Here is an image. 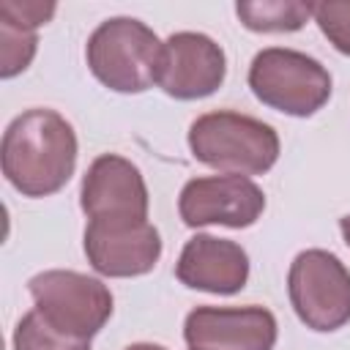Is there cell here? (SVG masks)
Returning a JSON list of instances; mask_svg holds the SVG:
<instances>
[{"label": "cell", "mask_w": 350, "mask_h": 350, "mask_svg": "<svg viewBox=\"0 0 350 350\" xmlns=\"http://www.w3.org/2000/svg\"><path fill=\"white\" fill-rule=\"evenodd\" d=\"M77 134L55 109H27L3 134V175L22 197H49L60 191L77 167Z\"/></svg>", "instance_id": "obj_1"}, {"label": "cell", "mask_w": 350, "mask_h": 350, "mask_svg": "<svg viewBox=\"0 0 350 350\" xmlns=\"http://www.w3.org/2000/svg\"><path fill=\"white\" fill-rule=\"evenodd\" d=\"M85 57L104 88L115 93H145L159 85L164 41L134 16H112L90 33Z\"/></svg>", "instance_id": "obj_2"}, {"label": "cell", "mask_w": 350, "mask_h": 350, "mask_svg": "<svg viewBox=\"0 0 350 350\" xmlns=\"http://www.w3.org/2000/svg\"><path fill=\"white\" fill-rule=\"evenodd\" d=\"M191 156L224 175H262L279 159V134L249 115L219 109L200 115L189 129Z\"/></svg>", "instance_id": "obj_3"}, {"label": "cell", "mask_w": 350, "mask_h": 350, "mask_svg": "<svg viewBox=\"0 0 350 350\" xmlns=\"http://www.w3.org/2000/svg\"><path fill=\"white\" fill-rule=\"evenodd\" d=\"M249 88L265 107L293 118H309L328 104L331 74L320 60L298 49L268 46L249 66Z\"/></svg>", "instance_id": "obj_4"}, {"label": "cell", "mask_w": 350, "mask_h": 350, "mask_svg": "<svg viewBox=\"0 0 350 350\" xmlns=\"http://www.w3.org/2000/svg\"><path fill=\"white\" fill-rule=\"evenodd\" d=\"M33 309L63 334L93 339L112 317L109 287L79 271H41L27 282Z\"/></svg>", "instance_id": "obj_5"}, {"label": "cell", "mask_w": 350, "mask_h": 350, "mask_svg": "<svg viewBox=\"0 0 350 350\" xmlns=\"http://www.w3.org/2000/svg\"><path fill=\"white\" fill-rule=\"evenodd\" d=\"M287 293L298 320L312 331H336L350 323V271L325 249L295 254L287 273Z\"/></svg>", "instance_id": "obj_6"}, {"label": "cell", "mask_w": 350, "mask_h": 350, "mask_svg": "<svg viewBox=\"0 0 350 350\" xmlns=\"http://www.w3.org/2000/svg\"><path fill=\"white\" fill-rule=\"evenodd\" d=\"M85 254L101 276H142L153 271L161 257V235L148 219H90L85 227Z\"/></svg>", "instance_id": "obj_7"}, {"label": "cell", "mask_w": 350, "mask_h": 350, "mask_svg": "<svg viewBox=\"0 0 350 350\" xmlns=\"http://www.w3.org/2000/svg\"><path fill=\"white\" fill-rule=\"evenodd\" d=\"M265 211L262 189L243 175L191 178L178 197V213L189 227H252Z\"/></svg>", "instance_id": "obj_8"}, {"label": "cell", "mask_w": 350, "mask_h": 350, "mask_svg": "<svg viewBox=\"0 0 350 350\" xmlns=\"http://www.w3.org/2000/svg\"><path fill=\"white\" fill-rule=\"evenodd\" d=\"M183 339L189 350H273L276 317L262 306H197Z\"/></svg>", "instance_id": "obj_9"}, {"label": "cell", "mask_w": 350, "mask_h": 350, "mask_svg": "<svg viewBox=\"0 0 350 350\" xmlns=\"http://www.w3.org/2000/svg\"><path fill=\"white\" fill-rule=\"evenodd\" d=\"M227 77L224 49L205 33H172L164 41L159 88L180 101H194L216 93Z\"/></svg>", "instance_id": "obj_10"}, {"label": "cell", "mask_w": 350, "mask_h": 350, "mask_svg": "<svg viewBox=\"0 0 350 350\" xmlns=\"http://www.w3.org/2000/svg\"><path fill=\"white\" fill-rule=\"evenodd\" d=\"M79 205L88 219H115L134 216L148 219V186L137 164L123 156L104 153L98 156L79 189Z\"/></svg>", "instance_id": "obj_11"}, {"label": "cell", "mask_w": 350, "mask_h": 350, "mask_svg": "<svg viewBox=\"0 0 350 350\" xmlns=\"http://www.w3.org/2000/svg\"><path fill=\"white\" fill-rule=\"evenodd\" d=\"M175 276L191 290L232 295L241 293L249 282V254L235 241L194 235L191 241H186L175 262Z\"/></svg>", "instance_id": "obj_12"}, {"label": "cell", "mask_w": 350, "mask_h": 350, "mask_svg": "<svg viewBox=\"0 0 350 350\" xmlns=\"http://www.w3.org/2000/svg\"><path fill=\"white\" fill-rule=\"evenodd\" d=\"M243 27L254 33H295L312 16V3L301 0H243L235 5Z\"/></svg>", "instance_id": "obj_13"}, {"label": "cell", "mask_w": 350, "mask_h": 350, "mask_svg": "<svg viewBox=\"0 0 350 350\" xmlns=\"http://www.w3.org/2000/svg\"><path fill=\"white\" fill-rule=\"evenodd\" d=\"M14 350H90V339L63 334L46 323L36 309H30L14 331Z\"/></svg>", "instance_id": "obj_14"}, {"label": "cell", "mask_w": 350, "mask_h": 350, "mask_svg": "<svg viewBox=\"0 0 350 350\" xmlns=\"http://www.w3.org/2000/svg\"><path fill=\"white\" fill-rule=\"evenodd\" d=\"M36 49H38L36 30L0 16V77L3 79L22 74L33 63Z\"/></svg>", "instance_id": "obj_15"}, {"label": "cell", "mask_w": 350, "mask_h": 350, "mask_svg": "<svg viewBox=\"0 0 350 350\" xmlns=\"http://www.w3.org/2000/svg\"><path fill=\"white\" fill-rule=\"evenodd\" d=\"M312 16L331 46L342 55H350V0L312 3Z\"/></svg>", "instance_id": "obj_16"}, {"label": "cell", "mask_w": 350, "mask_h": 350, "mask_svg": "<svg viewBox=\"0 0 350 350\" xmlns=\"http://www.w3.org/2000/svg\"><path fill=\"white\" fill-rule=\"evenodd\" d=\"M57 5L55 3H41V0H3L0 3V16L25 25L30 30H38L55 16Z\"/></svg>", "instance_id": "obj_17"}, {"label": "cell", "mask_w": 350, "mask_h": 350, "mask_svg": "<svg viewBox=\"0 0 350 350\" xmlns=\"http://www.w3.org/2000/svg\"><path fill=\"white\" fill-rule=\"evenodd\" d=\"M339 230H342V238H345V243L350 246V213L339 219Z\"/></svg>", "instance_id": "obj_18"}, {"label": "cell", "mask_w": 350, "mask_h": 350, "mask_svg": "<svg viewBox=\"0 0 350 350\" xmlns=\"http://www.w3.org/2000/svg\"><path fill=\"white\" fill-rule=\"evenodd\" d=\"M126 350H167L161 345H150V342H137V345H129Z\"/></svg>", "instance_id": "obj_19"}]
</instances>
